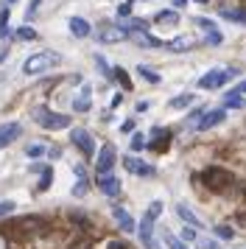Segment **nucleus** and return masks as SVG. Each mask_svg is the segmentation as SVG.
Segmentation results:
<instances>
[{
    "instance_id": "37998d69",
    "label": "nucleus",
    "mask_w": 246,
    "mask_h": 249,
    "mask_svg": "<svg viewBox=\"0 0 246 249\" xmlns=\"http://www.w3.org/2000/svg\"><path fill=\"white\" fill-rule=\"evenodd\" d=\"M106 249H129V247H126V244H121V241H109V244H106Z\"/></svg>"
},
{
    "instance_id": "b1692460",
    "label": "nucleus",
    "mask_w": 246,
    "mask_h": 249,
    "mask_svg": "<svg viewBox=\"0 0 246 249\" xmlns=\"http://www.w3.org/2000/svg\"><path fill=\"white\" fill-rule=\"evenodd\" d=\"M6 36H9V6L0 9V39H6Z\"/></svg>"
},
{
    "instance_id": "4c0bfd02",
    "label": "nucleus",
    "mask_w": 246,
    "mask_h": 249,
    "mask_svg": "<svg viewBox=\"0 0 246 249\" xmlns=\"http://www.w3.org/2000/svg\"><path fill=\"white\" fill-rule=\"evenodd\" d=\"M143 146H145L143 135H140V132H134V135H132V151H140Z\"/></svg>"
},
{
    "instance_id": "f3484780",
    "label": "nucleus",
    "mask_w": 246,
    "mask_h": 249,
    "mask_svg": "<svg viewBox=\"0 0 246 249\" xmlns=\"http://www.w3.org/2000/svg\"><path fill=\"white\" fill-rule=\"evenodd\" d=\"M129 39H132V42H137L140 48H165V42H159V39H157V36H151L148 31H132V34H129Z\"/></svg>"
},
{
    "instance_id": "c85d7f7f",
    "label": "nucleus",
    "mask_w": 246,
    "mask_h": 249,
    "mask_svg": "<svg viewBox=\"0 0 246 249\" xmlns=\"http://www.w3.org/2000/svg\"><path fill=\"white\" fill-rule=\"evenodd\" d=\"M212 232H215L218 238H224V241H232V238H235V232H232V230H229L227 224H218V227H212Z\"/></svg>"
},
{
    "instance_id": "7ed1b4c3",
    "label": "nucleus",
    "mask_w": 246,
    "mask_h": 249,
    "mask_svg": "<svg viewBox=\"0 0 246 249\" xmlns=\"http://www.w3.org/2000/svg\"><path fill=\"white\" fill-rule=\"evenodd\" d=\"M34 121L48 129V132H59V129H67L70 126V115H62V112H51L48 107H36L34 109Z\"/></svg>"
},
{
    "instance_id": "7c9ffc66",
    "label": "nucleus",
    "mask_w": 246,
    "mask_h": 249,
    "mask_svg": "<svg viewBox=\"0 0 246 249\" xmlns=\"http://www.w3.org/2000/svg\"><path fill=\"white\" fill-rule=\"evenodd\" d=\"M17 39H36V31L31 25H22V28H17Z\"/></svg>"
},
{
    "instance_id": "9d476101",
    "label": "nucleus",
    "mask_w": 246,
    "mask_h": 249,
    "mask_svg": "<svg viewBox=\"0 0 246 249\" xmlns=\"http://www.w3.org/2000/svg\"><path fill=\"white\" fill-rule=\"evenodd\" d=\"M123 168L129 171V174H134V177H154V174H157L154 165L143 162L140 157H126V160H123Z\"/></svg>"
},
{
    "instance_id": "a18cd8bd",
    "label": "nucleus",
    "mask_w": 246,
    "mask_h": 249,
    "mask_svg": "<svg viewBox=\"0 0 246 249\" xmlns=\"http://www.w3.org/2000/svg\"><path fill=\"white\" fill-rule=\"evenodd\" d=\"M188 6V0H174V9H185Z\"/></svg>"
},
{
    "instance_id": "4468645a",
    "label": "nucleus",
    "mask_w": 246,
    "mask_h": 249,
    "mask_svg": "<svg viewBox=\"0 0 246 249\" xmlns=\"http://www.w3.org/2000/svg\"><path fill=\"white\" fill-rule=\"evenodd\" d=\"M112 215H115V221H118V227H121L123 232H134V230H137V221L132 218V213H129V210H123L121 204H115V207H112Z\"/></svg>"
},
{
    "instance_id": "cd10ccee",
    "label": "nucleus",
    "mask_w": 246,
    "mask_h": 249,
    "mask_svg": "<svg viewBox=\"0 0 246 249\" xmlns=\"http://www.w3.org/2000/svg\"><path fill=\"white\" fill-rule=\"evenodd\" d=\"M196 25H199L204 34H210V31H218V25L212 23V20H207V17H196Z\"/></svg>"
},
{
    "instance_id": "20e7f679",
    "label": "nucleus",
    "mask_w": 246,
    "mask_h": 249,
    "mask_svg": "<svg viewBox=\"0 0 246 249\" xmlns=\"http://www.w3.org/2000/svg\"><path fill=\"white\" fill-rule=\"evenodd\" d=\"M235 76H241V70H235V68H215L210 70V73H204L199 79V90H218V87H224L227 81H232Z\"/></svg>"
},
{
    "instance_id": "393cba45",
    "label": "nucleus",
    "mask_w": 246,
    "mask_h": 249,
    "mask_svg": "<svg viewBox=\"0 0 246 249\" xmlns=\"http://www.w3.org/2000/svg\"><path fill=\"white\" fill-rule=\"evenodd\" d=\"M162 241H165V249H188V247H185V241H182V238H176L174 232H168Z\"/></svg>"
},
{
    "instance_id": "4be33fe9",
    "label": "nucleus",
    "mask_w": 246,
    "mask_h": 249,
    "mask_svg": "<svg viewBox=\"0 0 246 249\" xmlns=\"http://www.w3.org/2000/svg\"><path fill=\"white\" fill-rule=\"evenodd\" d=\"M224 20H232V23H244L246 25V12H235V9H221L218 12Z\"/></svg>"
},
{
    "instance_id": "bb28decb",
    "label": "nucleus",
    "mask_w": 246,
    "mask_h": 249,
    "mask_svg": "<svg viewBox=\"0 0 246 249\" xmlns=\"http://www.w3.org/2000/svg\"><path fill=\"white\" fill-rule=\"evenodd\" d=\"M115 79L123 84V90H132V79H129V73H126L123 68H115Z\"/></svg>"
},
{
    "instance_id": "2f4dec72",
    "label": "nucleus",
    "mask_w": 246,
    "mask_h": 249,
    "mask_svg": "<svg viewBox=\"0 0 246 249\" xmlns=\"http://www.w3.org/2000/svg\"><path fill=\"white\" fill-rule=\"evenodd\" d=\"M87 191H89V182H87V177H78V185L73 188V196H84Z\"/></svg>"
},
{
    "instance_id": "c756f323",
    "label": "nucleus",
    "mask_w": 246,
    "mask_h": 249,
    "mask_svg": "<svg viewBox=\"0 0 246 249\" xmlns=\"http://www.w3.org/2000/svg\"><path fill=\"white\" fill-rule=\"evenodd\" d=\"M145 215H148V218H151V221H157V218H159V215H162V202H151V207H148V210H145Z\"/></svg>"
},
{
    "instance_id": "a878e982",
    "label": "nucleus",
    "mask_w": 246,
    "mask_h": 249,
    "mask_svg": "<svg viewBox=\"0 0 246 249\" xmlns=\"http://www.w3.org/2000/svg\"><path fill=\"white\" fill-rule=\"evenodd\" d=\"M95 65H98L101 68V76H104V79H115V68H109V65H106V62H104V56H95Z\"/></svg>"
},
{
    "instance_id": "412c9836",
    "label": "nucleus",
    "mask_w": 246,
    "mask_h": 249,
    "mask_svg": "<svg viewBox=\"0 0 246 249\" xmlns=\"http://www.w3.org/2000/svg\"><path fill=\"white\" fill-rule=\"evenodd\" d=\"M193 101H196V95H193V92H185V95L171 98V101H168V107H171V109H185V107H190Z\"/></svg>"
},
{
    "instance_id": "473e14b6",
    "label": "nucleus",
    "mask_w": 246,
    "mask_h": 249,
    "mask_svg": "<svg viewBox=\"0 0 246 249\" xmlns=\"http://www.w3.org/2000/svg\"><path fill=\"white\" fill-rule=\"evenodd\" d=\"M227 107H232V109H244L246 101L241 98V95H227Z\"/></svg>"
},
{
    "instance_id": "f257e3e1",
    "label": "nucleus",
    "mask_w": 246,
    "mask_h": 249,
    "mask_svg": "<svg viewBox=\"0 0 246 249\" xmlns=\"http://www.w3.org/2000/svg\"><path fill=\"white\" fill-rule=\"evenodd\" d=\"M59 62H62V56L56 51H39V53H31L22 62V73L25 76H42L48 70H53Z\"/></svg>"
},
{
    "instance_id": "6ab92c4d",
    "label": "nucleus",
    "mask_w": 246,
    "mask_h": 249,
    "mask_svg": "<svg viewBox=\"0 0 246 249\" xmlns=\"http://www.w3.org/2000/svg\"><path fill=\"white\" fill-rule=\"evenodd\" d=\"M176 213H179V218H182V221H188L190 227H196V230H204V221H201L199 215L190 210L188 204H176Z\"/></svg>"
},
{
    "instance_id": "1a4fd4ad",
    "label": "nucleus",
    "mask_w": 246,
    "mask_h": 249,
    "mask_svg": "<svg viewBox=\"0 0 246 249\" xmlns=\"http://www.w3.org/2000/svg\"><path fill=\"white\" fill-rule=\"evenodd\" d=\"M98 39L104 45H115V42H123V39H129V31L123 28V25H112L106 23L104 28L98 31Z\"/></svg>"
},
{
    "instance_id": "f03ea898",
    "label": "nucleus",
    "mask_w": 246,
    "mask_h": 249,
    "mask_svg": "<svg viewBox=\"0 0 246 249\" xmlns=\"http://www.w3.org/2000/svg\"><path fill=\"white\" fill-rule=\"evenodd\" d=\"M210 191H215V193H227L229 188H232V182H235V177L229 174L227 168H218V165H210V168H204L201 171V177H199Z\"/></svg>"
},
{
    "instance_id": "423d86ee",
    "label": "nucleus",
    "mask_w": 246,
    "mask_h": 249,
    "mask_svg": "<svg viewBox=\"0 0 246 249\" xmlns=\"http://www.w3.org/2000/svg\"><path fill=\"white\" fill-rule=\"evenodd\" d=\"M70 140H73V146H76L84 157H92V154H95V140H92V135H89L87 129H73V132H70Z\"/></svg>"
},
{
    "instance_id": "c9c22d12",
    "label": "nucleus",
    "mask_w": 246,
    "mask_h": 249,
    "mask_svg": "<svg viewBox=\"0 0 246 249\" xmlns=\"http://www.w3.org/2000/svg\"><path fill=\"white\" fill-rule=\"evenodd\" d=\"M204 42H207V45H221V42H224V34H221V31H210Z\"/></svg>"
},
{
    "instance_id": "5701e85b",
    "label": "nucleus",
    "mask_w": 246,
    "mask_h": 249,
    "mask_svg": "<svg viewBox=\"0 0 246 249\" xmlns=\"http://www.w3.org/2000/svg\"><path fill=\"white\" fill-rule=\"evenodd\" d=\"M137 73H140L145 81H151V84H159V73H154V68H148V65H140V68H137Z\"/></svg>"
},
{
    "instance_id": "8fccbe9b",
    "label": "nucleus",
    "mask_w": 246,
    "mask_h": 249,
    "mask_svg": "<svg viewBox=\"0 0 246 249\" xmlns=\"http://www.w3.org/2000/svg\"><path fill=\"white\" fill-rule=\"evenodd\" d=\"M76 249H89V247H76Z\"/></svg>"
},
{
    "instance_id": "72a5a7b5",
    "label": "nucleus",
    "mask_w": 246,
    "mask_h": 249,
    "mask_svg": "<svg viewBox=\"0 0 246 249\" xmlns=\"http://www.w3.org/2000/svg\"><path fill=\"white\" fill-rule=\"evenodd\" d=\"M51 179H53V171H51V168H42V182H39V191H48V188H51Z\"/></svg>"
},
{
    "instance_id": "a211bd4d",
    "label": "nucleus",
    "mask_w": 246,
    "mask_h": 249,
    "mask_svg": "<svg viewBox=\"0 0 246 249\" xmlns=\"http://www.w3.org/2000/svg\"><path fill=\"white\" fill-rule=\"evenodd\" d=\"M70 34L73 36H78V39H87L89 34H92V25L84 20V17H70Z\"/></svg>"
},
{
    "instance_id": "39448f33",
    "label": "nucleus",
    "mask_w": 246,
    "mask_h": 249,
    "mask_svg": "<svg viewBox=\"0 0 246 249\" xmlns=\"http://www.w3.org/2000/svg\"><path fill=\"white\" fill-rule=\"evenodd\" d=\"M115 162H118L115 146H112V143H104V146L98 148V157H95V171H98V177L101 174H112Z\"/></svg>"
},
{
    "instance_id": "58836bf2",
    "label": "nucleus",
    "mask_w": 246,
    "mask_h": 249,
    "mask_svg": "<svg viewBox=\"0 0 246 249\" xmlns=\"http://www.w3.org/2000/svg\"><path fill=\"white\" fill-rule=\"evenodd\" d=\"M244 92H246V79H244V81H238V84H235L232 90L227 92V95H244Z\"/></svg>"
},
{
    "instance_id": "79ce46f5",
    "label": "nucleus",
    "mask_w": 246,
    "mask_h": 249,
    "mask_svg": "<svg viewBox=\"0 0 246 249\" xmlns=\"http://www.w3.org/2000/svg\"><path fill=\"white\" fill-rule=\"evenodd\" d=\"M0 249H11V241L6 238V232H0Z\"/></svg>"
},
{
    "instance_id": "0eeeda50",
    "label": "nucleus",
    "mask_w": 246,
    "mask_h": 249,
    "mask_svg": "<svg viewBox=\"0 0 246 249\" xmlns=\"http://www.w3.org/2000/svg\"><path fill=\"white\" fill-rule=\"evenodd\" d=\"M182 238H185V241H190L196 249H221V244H218V241L201 235L199 230H193V227H185V230H182Z\"/></svg>"
},
{
    "instance_id": "09e8293b",
    "label": "nucleus",
    "mask_w": 246,
    "mask_h": 249,
    "mask_svg": "<svg viewBox=\"0 0 246 249\" xmlns=\"http://www.w3.org/2000/svg\"><path fill=\"white\" fill-rule=\"evenodd\" d=\"M11 3H17V0H6V6H11Z\"/></svg>"
},
{
    "instance_id": "6e6552de",
    "label": "nucleus",
    "mask_w": 246,
    "mask_h": 249,
    "mask_svg": "<svg viewBox=\"0 0 246 249\" xmlns=\"http://www.w3.org/2000/svg\"><path fill=\"white\" fill-rule=\"evenodd\" d=\"M137 232H140V241H143L145 249H162V244H159L157 235H154V221H151L148 215H143V221L137 224Z\"/></svg>"
},
{
    "instance_id": "f8f14e48",
    "label": "nucleus",
    "mask_w": 246,
    "mask_h": 249,
    "mask_svg": "<svg viewBox=\"0 0 246 249\" xmlns=\"http://www.w3.org/2000/svg\"><path fill=\"white\" fill-rule=\"evenodd\" d=\"M193 48H196V36H190V34H182L176 39H168L165 42V51H171V53H188Z\"/></svg>"
},
{
    "instance_id": "9b49d317",
    "label": "nucleus",
    "mask_w": 246,
    "mask_h": 249,
    "mask_svg": "<svg viewBox=\"0 0 246 249\" xmlns=\"http://www.w3.org/2000/svg\"><path fill=\"white\" fill-rule=\"evenodd\" d=\"M224 118H227V112H224L221 107H215V109H207V112L201 115V121L196 124V132H207V129H212V126L224 124Z\"/></svg>"
},
{
    "instance_id": "49530a36",
    "label": "nucleus",
    "mask_w": 246,
    "mask_h": 249,
    "mask_svg": "<svg viewBox=\"0 0 246 249\" xmlns=\"http://www.w3.org/2000/svg\"><path fill=\"white\" fill-rule=\"evenodd\" d=\"M6 56H9V51H6V48H3V51H0V65H3V62H6Z\"/></svg>"
},
{
    "instance_id": "aec40b11",
    "label": "nucleus",
    "mask_w": 246,
    "mask_h": 249,
    "mask_svg": "<svg viewBox=\"0 0 246 249\" xmlns=\"http://www.w3.org/2000/svg\"><path fill=\"white\" fill-rule=\"evenodd\" d=\"M154 23H159V25H176V23H179V12H176V9L157 12V14H154Z\"/></svg>"
},
{
    "instance_id": "de8ad7c7",
    "label": "nucleus",
    "mask_w": 246,
    "mask_h": 249,
    "mask_svg": "<svg viewBox=\"0 0 246 249\" xmlns=\"http://www.w3.org/2000/svg\"><path fill=\"white\" fill-rule=\"evenodd\" d=\"M193 3H210V0H193Z\"/></svg>"
},
{
    "instance_id": "a19ab883",
    "label": "nucleus",
    "mask_w": 246,
    "mask_h": 249,
    "mask_svg": "<svg viewBox=\"0 0 246 249\" xmlns=\"http://www.w3.org/2000/svg\"><path fill=\"white\" fill-rule=\"evenodd\" d=\"M118 14H121V17H129V14H132V3H123L121 9H118Z\"/></svg>"
},
{
    "instance_id": "ea45409f",
    "label": "nucleus",
    "mask_w": 246,
    "mask_h": 249,
    "mask_svg": "<svg viewBox=\"0 0 246 249\" xmlns=\"http://www.w3.org/2000/svg\"><path fill=\"white\" fill-rule=\"evenodd\" d=\"M39 3H42V0H31V6H28V14H25V20H31L34 14H36V9H39Z\"/></svg>"
},
{
    "instance_id": "dca6fc26",
    "label": "nucleus",
    "mask_w": 246,
    "mask_h": 249,
    "mask_svg": "<svg viewBox=\"0 0 246 249\" xmlns=\"http://www.w3.org/2000/svg\"><path fill=\"white\" fill-rule=\"evenodd\" d=\"M89 107H92V87L84 84L78 95L73 98V112H89Z\"/></svg>"
},
{
    "instance_id": "2eb2a0df",
    "label": "nucleus",
    "mask_w": 246,
    "mask_h": 249,
    "mask_svg": "<svg viewBox=\"0 0 246 249\" xmlns=\"http://www.w3.org/2000/svg\"><path fill=\"white\" fill-rule=\"evenodd\" d=\"M20 132H22V126L17 124V121H11V124H3V126H0V148L11 146V143L20 137Z\"/></svg>"
},
{
    "instance_id": "c03bdc74",
    "label": "nucleus",
    "mask_w": 246,
    "mask_h": 249,
    "mask_svg": "<svg viewBox=\"0 0 246 249\" xmlns=\"http://www.w3.org/2000/svg\"><path fill=\"white\" fill-rule=\"evenodd\" d=\"M121 132H126V135H129V132H134V121H126V124L121 126Z\"/></svg>"
},
{
    "instance_id": "ddd939ff",
    "label": "nucleus",
    "mask_w": 246,
    "mask_h": 249,
    "mask_svg": "<svg viewBox=\"0 0 246 249\" xmlns=\"http://www.w3.org/2000/svg\"><path fill=\"white\" fill-rule=\"evenodd\" d=\"M98 191L104 193V196L115 199V196L121 193V179H118L115 174H101L98 177Z\"/></svg>"
},
{
    "instance_id": "e433bc0d",
    "label": "nucleus",
    "mask_w": 246,
    "mask_h": 249,
    "mask_svg": "<svg viewBox=\"0 0 246 249\" xmlns=\"http://www.w3.org/2000/svg\"><path fill=\"white\" fill-rule=\"evenodd\" d=\"M25 154H28V157H42V154H45V146H39V143H34V146H28V148H25Z\"/></svg>"
},
{
    "instance_id": "f704fd0d",
    "label": "nucleus",
    "mask_w": 246,
    "mask_h": 249,
    "mask_svg": "<svg viewBox=\"0 0 246 249\" xmlns=\"http://www.w3.org/2000/svg\"><path fill=\"white\" fill-rule=\"evenodd\" d=\"M14 207H17V204L11 202V199H6V202H0V218H6V215H11V213H14Z\"/></svg>"
}]
</instances>
